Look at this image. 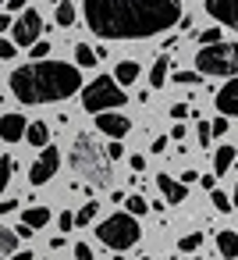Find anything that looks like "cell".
Instances as JSON below:
<instances>
[{"label": "cell", "mask_w": 238, "mask_h": 260, "mask_svg": "<svg viewBox=\"0 0 238 260\" xmlns=\"http://www.w3.org/2000/svg\"><path fill=\"white\" fill-rule=\"evenodd\" d=\"M82 15L103 40H149L178 25L181 0H82Z\"/></svg>", "instance_id": "6da1fadb"}, {"label": "cell", "mask_w": 238, "mask_h": 260, "mask_svg": "<svg viewBox=\"0 0 238 260\" xmlns=\"http://www.w3.org/2000/svg\"><path fill=\"white\" fill-rule=\"evenodd\" d=\"M82 89V75L64 61H32L11 72V93L22 104H57Z\"/></svg>", "instance_id": "7a4b0ae2"}, {"label": "cell", "mask_w": 238, "mask_h": 260, "mask_svg": "<svg viewBox=\"0 0 238 260\" xmlns=\"http://www.w3.org/2000/svg\"><path fill=\"white\" fill-rule=\"evenodd\" d=\"M71 171H78V178L82 182H89V185H96V189H107L110 185V157H107V150L89 136V132H82L75 143H71Z\"/></svg>", "instance_id": "3957f363"}, {"label": "cell", "mask_w": 238, "mask_h": 260, "mask_svg": "<svg viewBox=\"0 0 238 260\" xmlns=\"http://www.w3.org/2000/svg\"><path fill=\"white\" fill-rule=\"evenodd\" d=\"M139 235H142V228H139V217H132L128 210H117V214H110L107 221H100L96 224V239L103 242V246H110V249H132L135 242H139Z\"/></svg>", "instance_id": "277c9868"}, {"label": "cell", "mask_w": 238, "mask_h": 260, "mask_svg": "<svg viewBox=\"0 0 238 260\" xmlns=\"http://www.w3.org/2000/svg\"><path fill=\"white\" fill-rule=\"evenodd\" d=\"M195 72L199 75H220V79H231L238 72V47L234 43H206L199 54H195Z\"/></svg>", "instance_id": "5b68a950"}, {"label": "cell", "mask_w": 238, "mask_h": 260, "mask_svg": "<svg viewBox=\"0 0 238 260\" xmlns=\"http://www.w3.org/2000/svg\"><path fill=\"white\" fill-rule=\"evenodd\" d=\"M125 104V89L114 82V75H96L89 86H82V107L89 114H100V111H117Z\"/></svg>", "instance_id": "8992f818"}, {"label": "cell", "mask_w": 238, "mask_h": 260, "mask_svg": "<svg viewBox=\"0 0 238 260\" xmlns=\"http://www.w3.org/2000/svg\"><path fill=\"white\" fill-rule=\"evenodd\" d=\"M39 32H43V15H39L36 8L18 11V18L11 22V43H15V47H29V43H36Z\"/></svg>", "instance_id": "52a82bcc"}, {"label": "cell", "mask_w": 238, "mask_h": 260, "mask_svg": "<svg viewBox=\"0 0 238 260\" xmlns=\"http://www.w3.org/2000/svg\"><path fill=\"white\" fill-rule=\"evenodd\" d=\"M57 168H61V150L47 143V146L39 150V157H36L32 171H29V182H32V185H47V182L57 175Z\"/></svg>", "instance_id": "ba28073f"}, {"label": "cell", "mask_w": 238, "mask_h": 260, "mask_svg": "<svg viewBox=\"0 0 238 260\" xmlns=\"http://www.w3.org/2000/svg\"><path fill=\"white\" fill-rule=\"evenodd\" d=\"M93 118H96V128H100L103 136H110V139H125V136L132 132V121H128V114L100 111V114H93Z\"/></svg>", "instance_id": "9c48e42d"}, {"label": "cell", "mask_w": 238, "mask_h": 260, "mask_svg": "<svg viewBox=\"0 0 238 260\" xmlns=\"http://www.w3.org/2000/svg\"><path fill=\"white\" fill-rule=\"evenodd\" d=\"M206 15L217 18L224 29L238 25V0H206Z\"/></svg>", "instance_id": "30bf717a"}, {"label": "cell", "mask_w": 238, "mask_h": 260, "mask_svg": "<svg viewBox=\"0 0 238 260\" xmlns=\"http://www.w3.org/2000/svg\"><path fill=\"white\" fill-rule=\"evenodd\" d=\"M25 118L22 114H4L0 118V139L4 143H22V136H25Z\"/></svg>", "instance_id": "8fae6325"}, {"label": "cell", "mask_w": 238, "mask_h": 260, "mask_svg": "<svg viewBox=\"0 0 238 260\" xmlns=\"http://www.w3.org/2000/svg\"><path fill=\"white\" fill-rule=\"evenodd\" d=\"M217 111H220V114H234V111H238V79H234V75H231L227 86L217 93Z\"/></svg>", "instance_id": "7c38bea8"}, {"label": "cell", "mask_w": 238, "mask_h": 260, "mask_svg": "<svg viewBox=\"0 0 238 260\" xmlns=\"http://www.w3.org/2000/svg\"><path fill=\"white\" fill-rule=\"evenodd\" d=\"M156 185H160V192H164V200H167V203H181V200L188 196L185 182H174L171 175H156Z\"/></svg>", "instance_id": "4fadbf2b"}, {"label": "cell", "mask_w": 238, "mask_h": 260, "mask_svg": "<svg viewBox=\"0 0 238 260\" xmlns=\"http://www.w3.org/2000/svg\"><path fill=\"white\" fill-rule=\"evenodd\" d=\"M22 139H25L29 146H36V150H39V146H47V143H50V128H47L43 121H32V125H25V136H22Z\"/></svg>", "instance_id": "5bb4252c"}, {"label": "cell", "mask_w": 238, "mask_h": 260, "mask_svg": "<svg viewBox=\"0 0 238 260\" xmlns=\"http://www.w3.org/2000/svg\"><path fill=\"white\" fill-rule=\"evenodd\" d=\"M167 72H171V57H167V54H160V57L153 61V68H149V86H153V89H160V86L167 82Z\"/></svg>", "instance_id": "9a60e30c"}, {"label": "cell", "mask_w": 238, "mask_h": 260, "mask_svg": "<svg viewBox=\"0 0 238 260\" xmlns=\"http://www.w3.org/2000/svg\"><path fill=\"white\" fill-rule=\"evenodd\" d=\"M217 249H220L224 260H234V256H238V235H234L231 228H224V232L217 235Z\"/></svg>", "instance_id": "2e32d148"}, {"label": "cell", "mask_w": 238, "mask_h": 260, "mask_svg": "<svg viewBox=\"0 0 238 260\" xmlns=\"http://www.w3.org/2000/svg\"><path fill=\"white\" fill-rule=\"evenodd\" d=\"M22 224H29V228L36 232V228L50 224V210H47V207H29V210L22 214Z\"/></svg>", "instance_id": "e0dca14e"}, {"label": "cell", "mask_w": 238, "mask_h": 260, "mask_svg": "<svg viewBox=\"0 0 238 260\" xmlns=\"http://www.w3.org/2000/svg\"><path fill=\"white\" fill-rule=\"evenodd\" d=\"M139 79V64L135 61H121L117 68H114V82H121V86H132Z\"/></svg>", "instance_id": "ac0fdd59"}, {"label": "cell", "mask_w": 238, "mask_h": 260, "mask_svg": "<svg viewBox=\"0 0 238 260\" xmlns=\"http://www.w3.org/2000/svg\"><path fill=\"white\" fill-rule=\"evenodd\" d=\"M231 160H234V146H220V150L213 153V175H227Z\"/></svg>", "instance_id": "d6986e66"}, {"label": "cell", "mask_w": 238, "mask_h": 260, "mask_svg": "<svg viewBox=\"0 0 238 260\" xmlns=\"http://www.w3.org/2000/svg\"><path fill=\"white\" fill-rule=\"evenodd\" d=\"M54 22H57L61 29H71V22H75V8H71V0H57V15H54Z\"/></svg>", "instance_id": "ffe728a7"}, {"label": "cell", "mask_w": 238, "mask_h": 260, "mask_svg": "<svg viewBox=\"0 0 238 260\" xmlns=\"http://www.w3.org/2000/svg\"><path fill=\"white\" fill-rule=\"evenodd\" d=\"M15 249H18V235H15L11 228L0 224V256H11Z\"/></svg>", "instance_id": "44dd1931"}, {"label": "cell", "mask_w": 238, "mask_h": 260, "mask_svg": "<svg viewBox=\"0 0 238 260\" xmlns=\"http://www.w3.org/2000/svg\"><path fill=\"white\" fill-rule=\"evenodd\" d=\"M75 61H78V68H93L100 57H96V50H93L89 43H78V47H75Z\"/></svg>", "instance_id": "7402d4cb"}, {"label": "cell", "mask_w": 238, "mask_h": 260, "mask_svg": "<svg viewBox=\"0 0 238 260\" xmlns=\"http://www.w3.org/2000/svg\"><path fill=\"white\" fill-rule=\"evenodd\" d=\"M121 203H125V210H128L132 217H139V214H146V210H149V203H146L142 196H125Z\"/></svg>", "instance_id": "603a6c76"}, {"label": "cell", "mask_w": 238, "mask_h": 260, "mask_svg": "<svg viewBox=\"0 0 238 260\" xmlns=\"http://www.w3.org/2000/svg\"><path fill=\"white\" fill-rule=\"evenodd\" d=\"M96 210H100V200H89L78 214H75V224H93V217H96Z\"/></svg>", "instance_id": "cb8c5ba5"}, {"label": "cell", "mask_w": 238, "mask_h": 260, "mask_svg": "<svg viewBox=\"0 0 238 260\" xmlns=\"http://www.w3.org/2000/svg\"><path fill=\"white\" fill-rule=\"evenodd\" d=\"M199 246H203V235H199V232H188V235L178 239V249H181V253H195Z\"/></svg>", "instance_id": "d4e9b609"}, {"label": "cell", "mask_w": 238, "mask_h": 260, "mask_svg": "<svg viewBox=\"0 0 238 260\" xmlns=\"http://www.w3.org/2000/svg\"><path fill=\"white\" fill-rule=\"evenodd\" d=\"M210 200H213V207H217L220 214H231V196H227V192H220V189H210Z\"/></svg>", "instance_id": "484cf974"}, {"label": "cell", "mask_w": 238, "mask_h": 260, "mask_svg": "<svg viewBox=\"0 0 238 260\" xmlns=\"http://www.w3.org/2000/svg\"><path fill=\"white\" fill-rule=\"evenodd\" d=\"M11 171H15V157L8 153V157H0V192H4V185H8V178H11Z\"/></svg>", "instance_id": "4316f807"}, {"label": "cell", "mask_w": 238, "mask_h": 260, "mask_svg": "<svg viewBox=\"0 0 238 260\" xmlns=\"http://www.w3.org/2000/svg\"><path fill=\"white\" fill-rule=\"evenodd\" d=\"M174 82H178V86H199L203 75H199V72H174Z\"/></svg>", "instance_id": "83f0119b"}, {"label": "cell", "mask_w": 238, "mask_h": 260, "mask_svg": "<svg viewBox=\"0 0 238 260\" xmlns=\"http://www.w3.org/2000/svg\"><path fill=\"white\" fill-rule=\"evenodd\" d=\"M47 54H50V43H47V40L29 43V57H36V61H39V57H47Z\"/></svg>", "instance_id": "f1b7e54d"}, {"label": "cell", "mask_w": 238, "mask_h": 260, "mask_svg": "<svg viewBox=\"0 0 238 260\" xmlns=\"http://www.w3.org/2000/svg\"><path fill=\"white\" fill-rule=\"evenodd\" d=\"M220 36H224V32H220V29H203V32H199V43H203V47H206V43H217V40H220Z\"/></svg>", "instance_id": "f546056e"}, {"label": "cell", "mask_w": 238, "mask_h": 260, "mask_svg": "<svg viewBox=\"0 0 238 260\" xmlns=\"http://www.w3.org/2000/svg\"><path fill=\"white\" fill-rule=\"evenodd\" d=\"M15 50H18V47H15L11 40H4V36H0V57H4V61H11V57H15Z\"/></svg>", "instance_id": "4dcf8cb0"}, {"label": "cell", "mask_w": 238, "mask_h": 260, "mask_svg": "<svg viewBox=\"0 0 238 260\" xmlns=\"http://www.w3.org/2000/svg\"><path fill=\"white\" fill-rule=\"evenodd\" d=\"M195 132H199V143L210 150V139H213V136H210V121H199V128H195Z\"/></svg>", "instance_id": "1f68e13d"}, {"label": "cell", "mask_w": 238, "mask_h": 260, "mask_svg": "<svg viewBox=\"0 0 238 260\" xmlns=\"http://www.w3.org/2000/svg\"><path fill=\"white\" fill-rule=\"evenodd\" d=\"M75 260H96L93 249H89V242H78V246H75Z\"/></svg>", "instance_id": "d6a6232c"}, {"label": "cell", "mask_w": 238, "mask_h": 260, "mask_svg": "<svg viewBox=\"0 0 238 260\" xmlns=\"http://www.w3.org/2000/svg\"><path fill=\"white\" fill-rule=\"evenodd\" d=\"M227 132V118H217L213 125H210V136H224Z\"/></svg>", "instance_id": "836d02e7"}, {"label": "cell", "mask_w": 238, "mask_h": 260, "mask_svg": "<svg viewBox=\"0 0 238 260\" xmlns=\"http://www.w3.org/2000/svg\"><path fill=\"white\" fill-rule=\"evenodd\" d=\"M11 210H18V200H0V217H8Z\"/></svg>", "instance_id": "e575fe53"}, {"label": "cell", "mask_w": 238, "mask_h": 260, "mask_svg": "<svg viewBox=\"0 0 238 260\" xmlns=\"http://www.w3.org/2000/svg\"><path fill=\"white\" fill-rule=\"evenodd\" d=\"M121 153H125L121 143H110V146H107V157H110V160H121Z\"/></svg>", "instance_id": "d590c367"}, {"label": "cell", "mask_w": 238, "mask_h": 260, "mask_svg": "<svg viewBox=\"0 0 238 260\" xmlns=\"http://www.w3.org/2000/svg\"><path fill=\"white\" fill-rule=\"evenodd\" d=\"M167 143H171L167 136H160V139H153V153H164V150H167Z\"/></svg>", "instance_id": "8d00e7d4"}, {"label": "cell", "mask_w": 238, "mask_h": 260, "mask_svg": "<svg viewBox=\"0 0 238 260\" xmlns=\"http://www.w3.org/2000/svg\"><path fill=\"white\" fill-rule=\"evenodd\" d=\"M61 228H64V232H68V228H75V214H68V210H64V214H61Z\"/></svg>", "instance_id": "74e56055"}, {"label": "cell", "mask_w": 238, "mask_h": 260, "mask_svg": "<svg viewBox=\"0 0 238 260\" xmlns=\"http://www.w3.org/2000/svg\"><path fill=\"white\" fill-rule=\"evenodd\" d=\"M171 114H174V118H178V121H181V118H185V114H188V107H185V104H174V107H171Z\"/></svg>", "instance_id": "f35d334b"}, {"label": "cell", "mask_w": 238, "mask_h": 260, "mask_svg": "<svg viewBox=\"0 0 238 260\" xmlns=\"http://www.w3.org/2000/svg\"><path fill=\"white\" fill-rule=\"evenodd\" d=\"M128 164H132V168H135V171H142V168H146V157H139V153H135V157H132V160H128Z\"/></svg>", "instance_id": "ab89813d"}, {"label": "cell", "mask_w": 238, "mask_h": 260, "mask_svg": "<svg viewBox=\"0 0 238 260\" xmlns=\"http://www.w3.org/2000/svg\"><path fill=\"white\" fill-rule=\"evenodd\" d=\"M15 235H18V239H29V235H32V228H29V224H18V228H15Z\"/></svg>", "instance_id": "60d3db41"}, {"label": "cell", "mask_w": 238, "mask_h": 260, "mask_svg": "<svg viewBox=\"0 0 238 260\" xmlns=\"http://www.w3.org/2000/svg\"><path fill=\"white\" fill-rule=\"evenodd\" d=\"M11 260H32V253H29V249H15Z\"/></svg>", "instance_id": "b9f144b4"}, {"label": "cell", "mask_w": 238, "mask_h": 260, "mask_svg": "<svg viewBox=\"0 0 238 260\" xmlns=\"http://www.w3.org/2000/svg\"><path fill=\"white\" fill-rule=\"evenodd\" d=\"M4 4H8L11 11H25V0H4Z\"/></svg>", "instance_id": "7bdbcfd3"}, {"label": "cell", "mask_w": 238, "mask_h": 260, "mask_svg": "<svg viewBox=\"0 0 238 260\" xmlns=\"http://www.w3.org/2000/svg\"><path fill=\"white\" fill-rule=\"evenodd\" d=\"M181 136H185V125H181V121H178V125H174V128H171V139H181Z\"/></svg>", "instance_id": "ee69618b"}, {"label": "cell", "mask_w": 238, "mask_h": 260, "mask_svg": "<svg viewBox=\"0 0 238 260\" xmlns=\"http://www.w3.org/2000/svg\"><path fill=\"white\" fill-rule=\"evenodd\" d=\"M11 29V15H0V32H8Z\"/></svg>", "instance_id": "f6af8a7d"}, {"label": "cell", "mask_w": 238, "mask_h": 260, "mask_svg": "<svg viewBox=\"0 0 238 260\" xmlns=\"http://www.w3.org/2000/svg\"><path fill=\"white\" fill-rule=\"evenodd\" d=\"M142 260H153V256H142Z\"/></svg>", "instance_id": "bcb514c9"}, {"label": "cell", "mask_w": 238, "mask_h": 260, "mask_svg": "<svg viewBox=\"0 0 238 260\" xmlns=\"http://www.w3.org/2000/svg\"><path fill=\"white\" fill-rule=\"evenodd\" d=\"M0 4H4V0H0Z\"/></svg>", "instance_id": "7dc6e473"}, {"label": "cell", "mask_w": 238, "mask_h": 260, "mask_svg": "<svg viewBox=\"0 0 238 260\" xmlns=\"http://www.w3.org/2000/svg\"><path fill=\"white\" fill-rule=\"evenodd\" d=\"M54 4H57V0H54Z\"/></svg>", "instance_id": "c3c4849f"}, {"label": "cell", "mask_w": 238, "mask_h": 260, "mask_svg": "<svg viewBox=\"0 0 238 260\" xmlns=\"http://www.w3.org/2000/svg\"><path fill=\"white\" fill-rule=\"evenodd\" d=\"M195 260H199V256H195Z\"/></svg>", "instance_id": "681fc988"}]
</instances>
